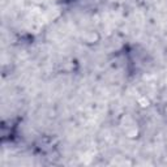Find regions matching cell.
<instances>
[{
  "label": "cell",
  "mask_w": 167,
  "mask_h": 167,
  "mask_svg": "<svg viewBox=\"0 0 167 167\" xmlns=\"http://www.w3.org/2000/svg\"><path fill=\"white\" fill-rule=\"evenodd\" d=\"M97 34H94V33H90V37H86V39H88V42H94V41H96L97 39Z\"/></svg>",
  "instance_id": "1"
}]
</instances>
